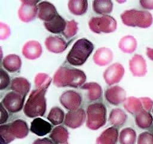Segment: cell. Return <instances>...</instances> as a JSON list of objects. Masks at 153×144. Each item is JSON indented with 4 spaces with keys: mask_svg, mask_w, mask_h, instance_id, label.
<instances>
[{
    "mask_svg": "<svg viewBox=\"0 0 153 144\" xmlns=\"http://www.w3.org/2000/svg\"><path fill=\"white\" fill-rule=\"evenodd\" d=\"M85 73L77 68L62 66L59 68L53 76V83L58 88L81 87L86 81Z\"/></svg>",
    "mask_w": 153,
    "mask_h": 144,
    "instance_id": "1",
    "label": "cell"
},
{
    "mask_svg": "<svg viewBox=\"0 0 153 144\" xmlns=\"http://www.w3.org/2000/svg\"><path fill=\"white\" fill-rule=\"evenodd\" d=\"M46 89H36L30 94L24 105L23 112L29 118L42 116L46 111Z\"/></svg>",
    "mask_w": 153,
    "mask_h": 144,
    "instance_id": "2",
    "label": "cell"
},
{
    "mask_svg": "<svg viewBox=\"0 0 153 144\" xmlns=\"http://www.w3.org/2000/svg\"><path fill=\"white\" fill-rule=\"evenodd\" d=\"M93 49V44L90 41L85 38L79 39L69 52L66 60L72 65H82L86 62Z\"/></svg>",
    "mask_w": 153,
    "mask_h": 144,
    "instance_id": "3",
    "label": "cell"
},
{
    "mask_svg": "<svg viewBox=\"0 0 153 144\" xmlns=\"http://www.w3.org/2000/svg\"><path fill=\"white\" fill-rule=\"evenodd\" d=\"M29 133L27 123L22 119H16L11 123L0 126L1 140L8 144L16 139H23Z\"/></svg>",
    "mask_w": 153,
    "mask_h": 144,
    "instance_id": "4",
    "label": "cell"
},
{
    "mask_svg": "<svg viewBox=\"0 0 153 144\" xmlns=\"http://www.w3.org/2000/svg\"><path fill=\"white\" fill-rule=\"evenodd\" d=\"M120 17L124 25L131 27L146 28L151 26L153 22L152 14L145 10H127L123 11Z\"/></svg>",
    "mask_w": 153,
    "mask_h": 144,
    "instance_id": "5",
    "label": "cell"
},
{
    "mask_svg": "<svg viewBox=\"0 0 153 144\" xmlns=\"http://www.w3.org/2000/svg\"><path fill=\"white\" fill-rule=\"evenodd\" d=\"M87 127L96 130L103 127L106 122V108L102 103H94L87 108Z\"/></svg>",
    "mask_w": 153,
    "mask_h": 144,
    "instance_id": "6",
    "label": "cell"
},
{
    "mask_svg": "<svg viewBox=\"0 0 153 144\" xmlns=\"http://www.w3.org/2000/svg\"><path fill=\"white\" fill-rule=\"evenodd\" d=\"M91 31L96 34L111 33L114 32L117 26L116 20L109 15L93 17L88 22Z\"/></svg>",
    "mask_w": 153,
    "mask_h": 144,
    "instance_id": "7",
    "label": "cell"
},
{
    "mask_svg": "<svg viewBox=\"0 0 153 144\" xmlns=\"http://www.w3.org/2000/svg\"><path fill=\"white\" fill-rule=\"evenodd\" d=\"M18 10L19 19L24 22H29L35 19L38 14V5L39 1L22 0Z\"/></svg>",
    "mask_w": 153,
    "mask_h": 144,
    "instance_id": "8",
    "label": "cell"
},
{
    "mask_svg": "<svg viewBox=\"0 0 153 144\" xmlns=\"http://www.w3.org/2000/svg\"><path fill=\"white\" fill-rule=\"evenodd\" d=\"M25 98V97L12 91L5 95L1 103L10 113H16L23 109Z\"/></svg>",
    "mask_w": 153,
    "mask_h": 144,
    "instance_id": "9",
    "label": "cell"
},
{
    "mask_svg": "<svg viewBox=\"0 0 153 144\" xmlns=\"http://www.w3.org/2000/svg\"><path fill=\"white\" fill-rule=\"evenodd\" d=\"M60 104L67 110H74L78 109L82 103L81 95L72 90L64 92L60 97Z\"/></svg>",
    "mask_w": 153,
    "mask_h": 144,
    "instance_id": "10",
    "label": "cell"
},
{
    "mask_svg": "<svg viewBox=\"0 0 153 144\" xmlns=\"http://www.w3.org/2000/svg\"><path fill=\"white\" fill-rule=\"evenodd\" d=\"M125 70L123 66L116 62L108 67L104 71L103 76L105 82L112 85L119 82L123 78Z\"/></svg>",
    "mask_w": 153,
    "mask_h": 144,
    "instance_id": "11",
    "label": "cell"
},
{
    "mask_svg": "<svg viewBox=\"0 0 153 144\" xmlns=\"http://www.w3.org/2000/svg\"><path fill=\"white\" fill-rule=\"evenodd\" d=\"M86 119L85 110L82 108H78L76 110H69L66 113L65 116L64 124L68 127L71 128H77L81 127Z\"/></svg>",
    "mask_w": 153,
    "mask_h": 144,
    "instance_id": "12",
    "label": "cell"
},
{
    "mask_svg": "<svg viewBox=\"0 0 153 144\" xmlns=\"http://www.w3.org/2000/svg\"><path fill=\"white\" fill-rule=\"evenodd\" d=\"M129 69L133 76L142 77L147 73L146 61L143 56L138 54L134 55L129 61Z\"/></svg>",
    "mask_w": 153,
    "mask_h": 144,
    "instance_id": "13",
    "label": "cell"
},
{
    "mask_svg": "<svg viewBox=\"0 0 153 144\" xmlns=\"http://www.w3.org/2000/svg\"><path fill=\"white\" fill-rule=\"evenodd\" d=\"M105 97L109 103L118 105L126 100V92L120 86H113L106 90Z\"/></svg>",
    "mask_w": 153,
    "mask_h": 144,
    "instance_id": "14",
    "label": "cell"
},
{
    "mask_svg": "<svg viewBox=\"0 0 153 144\" xmlns=\"http://www.w3.org/2000/svg\"><path fill=\"white\" fill-rule=\"evenodd\" d=\"M59 13L54 5L48 1H41L38 5V17L44 22L53 19Z\"/></svg>",
    "mask_w": 153,
    "mask_h": 144,
    "instance_id": "15",
    "label": "cell"
},
{
    "mask_svg": "<svg viewBox=\"0 0 153 144\" xmlns=\"http://www.w3.org/2000/svg\"><path fill=\"white\" fill-rule=\"evenodd\" d=\"M42 49L41 44L35 40L26 42L22 49L23 55L28 59H35L38 58L42 54Z\"/></svg>",
    "mask_w": 153,
    "mask_h": 144,
    "instance_id": "16",
    "label": "cell"
},
{
    "mask_svg": "<svg viewBox=\"0 0 153 144\" xmlns=\"http://www.w3.org/2000/svg\"><path fill=\"white\" fill-rule=\"evenodd\" d=\"M45 46L49 52L60 53L66 50L68 43L60 37L49 36L45 40Z\"/></svg>",
    "mask_w": 153,
    "mask_h": 144,
    "instance_id": "17",
    "label": "cell"
},
{
    "mask_svg": "<svg viewBox=\"0 0 153 144\" xmlns=\"http://www.w3.org/2000/svg\"><path fill=\"white\" fill-rule=\"evenodd\" d=\"M30 130L38 136H43L52 131V125L41 118H36L30 123Z\"/></svg>",
    "mask_w": 153,
    "mask_h": 144,
    "instance_id": "18",
    "label": "cell"
},
{
    "mask_svg": "<svg viewBox=\"0 0 153 144\" xmlns=\"http://www.w3.org/2000/svg\"><path fill=\"white\" fill-rule=\"evenodd\" d=\"M118 131L116 127H111L102 132L97 138L96 144H116L118 139Z\"/></svg>",
    "mask_w": 153,
    "mask_h": 144,
    "instance_id": "19",
    "label": "cell"
},
{
    "mask_svg": "<svg viewBox=\"0 0 153 144\" xmlns=\"http://www.w3.org/2000/svg\"><path fill=\"white\" fill-rule=\"evenodd\" d=\"M113 59V53L108 47H100L93 55L94 63L99 66H105L109 64Z\"/></svg>",
    "mask_w": 153,
    "mask_h": 144,
    "instance_id": "20",
    "label": "cell"
},
{
    "mask_svg": "<svg viewBox=\"0 0 153 144\" xmlns=\"http://www.w3.org/2000/svg\"><path fill=\"white\" fill-rule=\"evenodd\" d=\"M10 88L14 92L25 97L30 90V83L23 77H17L11 80Z\"/></svg>",
    "mask_w": 153,
    "mask_h": 144,
    "instance_id": "21",
    "label": "cell"
},
{
    "mask_svg": "<svg viewBox=\"0 0 153 144\" xmlns=\"http://www.w3.org/2000/svg\"><path fill=\"white\" fill-rule=\"evenodd\" d=\"M44 25L45 29L53 34H62L65 29L66 21L58 14L51 21L44 22Z\"/></svg>",
    "mask_w": 153,
    "mask_h": 144,
    "instance_id": "22",
    "label": "cell"
},
{
    "mask_svg": "<svg viewBox=\"0 0 153 144\" xmlns=\"http://www.w3.org/2000/svg\"><path fill=\"white\" fill-rule=\"evenodd\" d=\"M4 68L10 73L19 71L22 66V60L17 55L10 54L6 56L2 61Z\"/></svg>",
    "mask_w": 153,
    "mask_h": 144,
    "instance_id": "23",
    "label": "cell"
},
{
    "mask_svg": "<svg viewBox=\"0 0 153 144\" xmlns=\"http://www.w3.org/2000/svg\"><path fill=\"white\" fill-rule=\"evenodd\" d=\"M50 138L55 144L65 143L69 139V132L63 126L57 125L51 131Z\"/></svg>",
    "mask_w": 153,
    "mask_h": 144,
    "instance_id": "24",
    "label": "cell"
},
{
    "mask_svg": "<svg viewBox=\"0 0 153 144\" xmlns=\"http://www.w3.org/2000/svg\"><path fill=\"white\" fill-rule=\"evenodd\" d=\"M127 116L124 110L120 108L113 109L109 116V122L114 127H120L126 122Z\"/></svg>",
    "mask_w": 153,
    "mask_h": 144,
    "instance_id": "25",
    "label": "cell"
},
{
    "mask_svg": "<svg viewBox=\"0 0 153 144\" xmlns=\"http://www.w3.org/2000/svg\"><path fill=\"white\" fill-rule=\"evenodd\" d=\"M81 89L87 91V98L90 101L99 100L102 96V88L96 82H88L84 83Z\"/></svg>",
    "mask_w": 153,
    "mask_h": 144,
    "instance_id": "26",
    "label": "cell"
},
{
    "mask_svg": "<svg viewBox=\"0 0 153 144\" xmlns=\"http://www.w3.org/2000/svg\"><path fill=\"white\" fill-rule=\"evenodd\" d=\"M92 7L96 13L102 16L108 15L112 11L113 3L109 0H95L93 1Z\"/></svg>",
    "mask_w": 153,
    "mask_h": 144,
    "instance_id": "27",
    "label": "cell"
},
{
    "mask_svg": "<svg viewBox=\"0 0 153 144\" xmlns=\"http://www.w3.org/2000/svg\"><path fill=\"white\" fill-rule=\"evenodd\" d=\"M137 44V41L133 36L126 35L120 40L118 47L124 53H131L136 50Z\"/></svg>",
    "mask_w": 153,
    "mask_h": 144,
    "instance_id": "28",
    "label": "cell"
},
{
    "mask_svg": "<svg viewBox=\"0 0 153 144\" xmlns=\"http://www.w3.org/2000/svg\"><path fill=\"white\" fill-rule=\"evenodd\" d=\"M70 12L76 16L83 15L88 9V1L86 0H70L68 4Z\"/></svg>",
    "mask_w": 153,
    "mask_h": 144,
    "instance_id": "29",
    "label": "cell"
},
{
    "mask_svg": "<svg viewBox=\"0 0 153 144\" xmlns=\"http://www.w3.org/2000/svg\"><path fill=\"white\" fill-rule=\"evenodd\" d=\"M123 106L128 113L133 115H136L143 110L140 98L134 97L127 98L123 102Z\"/></svg>",
    "mask_w": 153,
    "mask_h": 144,
    "instance_id": "30",
    "label": "cell"
},
{
    "mask_svg": "<svg viewBox=\"0 0 153 144\" xmlns=\"http://www.w3.org/2000/svg\"><path fill=\"white\" fill-rule=\"evenodd\" d=\"M135 122L139 128L146 129L151 126L153 122V118L149 112L142 110L136 115Z\"/></svg>",
    "mask_w": 153,
    "mask_h": 144,
    "instance_id": "31",
    "label": "cell"
},
{
    "mask_svg": "<svg viewBox=\"0 0 153 144\" xmlns=\"http://www.w3.org/2000/svg\"><path fill=\"white\" fill-rule=\"evenodd\" d=\"M118 140L120 144H134L136 140V131L130 127H126L121 130Z\"/></svg>",
    "mask_w": 153,
    "mask_h": 144,
    "instance_id": "32",
    "label": "cell"
},
{
    "mask_svg": "<svg viewBox=\"0 0 153 144\" xmlns=\"http://www.w3.org/2000/svg\"><path fill=\"white\" fill-rule=\"evenodd\" d=\"M63 110L59 107H54L51 109L47 116V119L54 125H57L63 122L65 119Z\"/></svg>",
    "mask_w": 153,
    "mask_h": 144,
    "instance_id": "33",
    "label": "cell"
},
{
    "mask_svg": "<svg viewBox=\"0 0 153 144\" xmlns=\"http://www.w3.org/2000/svg\"><path fill=\"white\" fill-rule=\"evenodd\" d=\"M34 81L36 89L47 90L51 83V79L48 74L43 73H39L35 76Z\"/></svg>",
    "mask_w": 153,
    "mask_h": 144,
    "instance_id": "34",
    "label": "cell"
},
{
    "mask_svg": "<svg viewBox=\"0 0 153 144\" xmlns=\"http://www.w3.org/2000/svg\"><path fill=\"white\" fill-rule=\"evenodd\" d=\"M78 29V23L74 20L66 21V26L62 34L65 38H70L77 33Z\"/></svg>",
    "mask_w": 153,
    "mask_h": 144,
    "instance_id": "35",
    "label": "cell"
},
{
    "mask_svg": "<svg viewBox=\"0 0 153 144\" xmlns=\"http://www.w3.org/2000/svg\"><path fill=\"white\" fill-rule=\"evenodd\" d=\"M137 144H153V134L148 131H144L139 134Z\"/></svg>",
    "mask_w": 153,
    "mask_h": 144,
    "instance_id": "36",
    "label": "cell"
},
{
    "mask_svg": "<svg viewBox=\"0 0 153 144\" xmlns=\"http://www.w3.org/2000/svg\"><path fill=\"white\" fill-rule=\"evenodd\" d=\"M10 79L8 74L2 68L0 70V89L2 90L8 86Z\"/></svg>",
    "mask_w": 153,
    "mask_h": 144,
    "instance_id": "37",
    "label": "cell"
},
{
    "mask_svg": "<svg viewBox=\"0 0 153 144\" xmlns=\"http://www.w3.org/2000/svg\"><path fill=\"white\" fill-rule=\"evenodd\" d=\"M10 35V29L7 25L2 22L0 24V38L1 40L6 39Z\"/></svg>",
    "mask_w": 153,
    "mask_h": 144,
    "instance_id": "38",
    "label": "cell"
},
{
    "mask_svg": "<svg viewBox=\"0 0 153 144\" xmlns=\"http://www.w3.org/2000/svg\"><path fill=\"white\" fill-rule=\"evenodd\" d=\"M139 98L142 102L143 110L147 112H149L153 106L152 100L149 97H140Z\"/></svg>",
    "mask_w": 153,
    "mask_h": 144,
    "instance_id": "39",
    "label": "cell"
},
{
    "mask_svg": "<svg viewBox=\"0 0 153 144\" xmlns=\"http://www.w3.org/2000/svg\"><path fill=\"white\" fill-rule=\"evenodd\" d=\"M1 118H0V124L2 125L5 124L8 118V114L7 112L6 109L2 106V104L1 103Z\"/></svg>",
    "mask_w": 153,
    "mask_h": 144,
    "instance_id": "40",
    "label": "cell"
},
{
    "mask_svg": "<svg viewBox=\"0 0 153 144\" xmlns=\"http://www.w3.org/2000/svg\"><path fill=\"white\" fill-rule=\"evenodd\" d=\"M140 6L148 10H153V0H142L139 1Z\"/></svg>",
    "mask_w": 153,
    "mask_h": 144,
    "instance_id": "41",
    "label": "cell"
},
{
    "mask_svg": "<svg viewBox=\"0 0 153 144\" xmlns=\"http://www.w3.org/2000/svg\"><path fill=\"white\" fill-rule=\"evenodd\" d=\"M32 144H55L51 139L48 137L37 139Z\"/></svg>",
    "mask_w": 153,
    "mask_h": 144,
    "instance_id": "42",
    "label": "cell"
},
{
    "mask_svg": "<svg viewBox=\"0 0 153 144\" xmlns=\"http://www.w3.org/2000/svg\"><path fill=\"white\" fill-rule=\"evenodd\" d=\"M146 55L149 59L153 61V48L147 47L146 48Z\"/></svg>",
    "mask_w": 153,
    "mask_h": 144,
    "instance_id": "43",
    "label": "cell"
},
{
    "mask_svg": "<svg viewBox=\"0 0 153 144\" xmlns=\"http://www.w3.org/2000/svg\"><path fill=\"white\" fill-rule=\"evenodd\" d=\"M63 144H69V143H68V142H67V143H63Z\"/></svg>",
    "mask_w": 153,
    "mask_h": 144,
    "instance_id": "44",
    "label": "cell"
},
{
    "mask_svg": "<svg viewBox=\"0 0 153 144\" xmlns=\"http://www.w3.org/2000/svg\"><path fill=\"white\" fill-rule=\"evenodd\" d=\"M152 113H153V109H152Z\"/></svg>",
    "mask_w": 153,
    "mask_h": 144,
    "instance_id": "45",
    "label": "cell"
}]
</instances>
